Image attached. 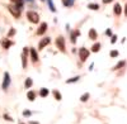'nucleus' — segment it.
I'll use <instances>...</instances> for the list:
<instances>
[{
  "label": "nucleus",
  "mask_w": 127,
  "mask_h": 124,
  "mask_svg": "<svg viewBox=\"0 0 127 124\" xmlns=\"http://www.w3.org/2000/svg\"><path fill=\"white\" fill-rule=\"evenodd\" d=\"M27 18L31 23H33V24H37L39 22V15L36 13V12H32V10H29V12L27 13Z\"/></svg>",
  "instance_id": "f257e3e1"
},
{
  "label": "nucleus",
  "mask_w": 127,
  "mask_h": 124,
  "mask_svg": "<svg viewBox=\"0 0 127 124\" xmlns=\"http://www.w3.org/2000/svg\"><path fill=\"white\" fill-rule=\"evenodd\" d=\"M79 56H80V60L83 61V62H85L87 60H88V57H89V51L87 49V48H80L79 49Z\"/></svg>",
  "instance_id": "f03ea898"
},
{
  "label": "nucleus",
  "mask_w": 127,
  "mask_h": 124,
  "mask_svg": "<svg viewBox=\"0 0 127 124\" xmlns=\"http://www.w3.org/2000/svg\"><path fill=\"white\" fill-rule=\"evenodd\" d=\"M56 46H57V48L61 51V52H65V39H64V37H57Z\"/></svg>",
  "instance_id": "7ed1b4c3"
},
{
  "label": "nucleus",
  "mask_w": 127,
  "mask_h": 124,
  "mask_svg": "<svg viewBox=\"0 0 127 124\" xmlns=\"http://www.w3.org/2000/svg\"><path fill=\"white\" fill-rule=\"evenodd\" d=\"M8 9H9V12L12 13L15 18H19V15H20V9H19L17 5H8Z\"/></svg>",
  "instance_id": "20e7f679"
},
{
  "label": "nucleus",
  "mask_w": 127,
  "mask_h": 124,
  "mask_svg": "<svg viewBox=\"0 0 127 124\" xmlns=\"http://www.w3.org/2000/svg\"><path fill=\"white\" fill-rule=\"evenodd\" d=\"M9 85H10V76H9L8 72H5L4 74V81H3V85H1L3 90H6L9 87Z\"/></svg>",
  "instance_id": "39448f33"
},
{
  "label": "nucleus",
  "mask_w": 127,
  "mask_h": 124,
  "mask_svg": "<svg viewBox=\"0 0 127 124\" xmlns=\"http://www.w3.org/2000/svg\"><path fill=\"white\" fill-rule=\"evenodd\" d=\"M50 42H51V38L50 37H45L43 39H42L41 41V42H39V44H38V48L39 49H43L47 44H50Z\"/></svg>",
  "instance_id": "423d86ee"
},
{
  "label": "nucleus",
  "mask_w": 127,
  "mask_h": 124,
  "mask_svg": "<svg viewBox=\"0 0 127 124\" xmlns=\"http://www.w3.org/2000/svg\"><path fill=\"white\" fill-rule=\"evenodd\" d=\"M28 52H29V55H31L32 62H37V61H38V55H37V51H36L34 48H31Z\"/></svg>",
  "instance_id": "0eeeda50"
},
{
  "label": "nucleus",
  "mask_w": 127,
  "mask_h": 124,
  "mask_svg": "<svg viewBox=\"0 0 127 124\" xmlns=\"http://www.w3.org/2000/svg\"><path fill=\"white\" fill-rule=\"evenodd\" d=\"M47 30V23H42L41 25H39V28L37 29V34L38 36H42L45 32Z\"/></svg>",
  "instance_id": "6e6552de"
},
{
  "label": "nucleus",
  "mask_w": 127,
  "mask_h": 124,
  "mask_svg": "<svg viewBox=\"0 0 127 124\" xmlns=\"http://www.w3.org/2000/svg\"><path fill=\"white\" fill-rule=\"evenodd\" d=\"M27 53H28V48L23 49V55H22V61H23V68L27 67Z\"/></svg>",
  "instance_id": "1a4fd4ad"
},
{
  "label": "nucleus",
  "mask_w": 127,
  "mask_h": 124,
  "mask_svg": "<svg viewBox=\"0 0 127 124\" xmlns=\"http://www.w3.org/2000/svg\"><path fill=\"white\" fill-rule=\"evenodd\" d=\"M80 34V32L79 30H74V32L71 33V37H70V39H71V42L72 43H76V37Z\"/></svg>",
  "instance_id": "9d476101"
},
{
  "label": "nucleus",
  "mask_w": 127,
  "mask_h": 124,
  "mask_svg": "<svg viewBox=\"0 0 127 124\" xmlns=\"http://www.w3.org/2000/svg\"><path fill=\"white\" fill-rule=\"evenodd\" d=\"M89 38H90V39H97V38H98L97 30H95V29H90V30H89Z\"/></svg>",
  "instance_id": "9b49d317"
},
{
  "label": "nucleus",
  "mask_w": 127,
  "mask_h": 124,
  "mask_svg": "<svg viewBox=\"0 0 127 124\" xmlns=\"http://www.w3.org/2000/svg\"><path fill=\"white\" fill-rule=\"evenodd\" d=\"M121 13H122L121 5H120V4H116V5H114V14H116V15H120Z\"/></svg>",
  "instance_id": "f8f14e48"
},
{
  "label": "nucleus",
  "mask_w": 127,
  "mask_h": 124,
  "mask_svg": "<svg viewBox=\"0 0 127 124\" xmlns=\"http://www.w3.org/2000/svg\"><path fill=\"white\" fill-rule=\"evenodd\" d=\"M50 94V91L46 89V87H43V89H41V91H39V95L42 96V98H46L47 95Z\"/></svg>",
  "instance_id": "ddd939ff"
},
{
  "label": "nucleus",
  "mask_w": 127,
  "mask_h": 124,
  "mask_svg": "<svg viewBox=\"0 0 127 124\" xmlns=\"http://www.w3.org/2000/svg\"><path fill=\"white\" fill-rule=\"evenodd\" d=\"M27 98H28V100H29V101H33V100L36 99V94H34L33 91H28Z\"/></svg>",
  "instance_id": "4468645a"
},
{
  "label": "nucleus",
  "mask_w": 127,
  "mask_h": 124,
  "mask_svg": "<svg viewBox=\"0 0 127 124\" xmlns=\"http://www.w3.org/2000/svg\"><path fill=\"white\" fill-rule=\"evenodd\" d=\"M32 85H33V80H32L31 77H28V79L26 80V82H24V86H26L27 89H29Z\"/></svg>",
  "instance_id": "2eb2a0df"
},
{
  "label": "nucleus",
  "mask_w": 127,
  "mask_h": 124,
  "mask_svg": "<svg viewBox=\"0 0 127 124\" xmlns=\"http://www.w3.org/2000/svg\"><path fill=\"white\" fill-rule=\"evenodd\" d=\"M126 65V61H120L117 65H116L114 67H113V70H120V68H122L123 66Z\"/></svg>",
  "instance_id": "dca6fc26"
},
{
  "label": "nucleus",
  "mask_w": 127,
  "mask_h": 124,
  "mask_svg": "<svg viewBox=\"0 0 127 124\" xmlns=\"http://www.w3.org/2000/svg\"><path fill=\"white\" fill-rule=\"evenodd\" d=\"M99 49H100V43L93 44V47H92V51H93V52H99Z\"/></svg>",
  "instance_id": "f3484780"
},
{
  "label": "nucleus",
  "mask_w": 127,
  "mask_h": 124,
  "mask_svg": "<svg viewBox=\"0 0 127 124\" xmlns=\"http://www.w3.org/2000/svg\"><path fill=\"white\" fill-rule=\"evenodd\" d=\"M15 3V5L19 8V9H23V0H13Z\"/></svg>",
  "instance_id": "a211bd4d"
},
{
  "label": "nucleus",
  "mask_w": 127,
  "mask_h": 124,
  "mask_svg": "<svg viewBox=\"0 0 127 124\" xmlns=\"http://www.w3.org/2000/svg\"><path fill=\"white\" fill-rule=\"evenodd\" d=\"M79 79H80V76H75V77H72V79L66 80V82H67V84H71V82H76V81H79Z\"/></svg>",
  "instance_id": "6ab92c4d"
},
{
  "label": "nucleus",
  "mask_w": 127,
  "mask_h": 124,
  "mask_svg": "<svg viewBox=\"0 0 127 124\" xmlns=\"http://www.w3.org/2000/svg\"><path fill=\"white\" fill-rule=\"evenodd\" d=\"M12 44H13V43L10 42V41H3V46H4V48H9Z\"/></svg>",
  "instance_id": "aec40b11"
},
{
  "label": "nucleus",
  "mask_w": 127,
  "mask_h": 124,
  "mask_svg": "<svg viewBox=\"0 0 127 124\" xmlns=\"http://www.w3.org/2000/svg\"><path fill=\"white\" fill-rule=\"evenodd\" d=\"M88 8H89V9H93V10H98V9H99V5H98V4H89Z\"/></svg>",
  "instance_id": "412c9836"
},
{
  "label": "nucleus",
  "mask_w": 127,
  "mask_h": 124,
  "mask_svg": "<svg viewBox=\"0 0 127 124\" xmlns=\"http://www.w3.org/2000/svg\"><path fill=\"white\" fill-rule=\"evenodd\" d=\"M48 5H50V9L52 10V12H56V8H55L54 3H52V0H48Z\"/></svg>",
  "instance_id": "4be33fe9"
},
{
  "label": "nucleus",
  "mask_w": 127,
  "mask_h": 124,
  "mask_svg": "<svg viewBox=\"0 0 127 124\" xmlns=\"http://www.w3.org/2000/svg\"><path fill=\"white\" fill-rule=\"evenodd\" d=\"M88 99H89V94H88V92H85V94L81 95V98H80V100H81V101H87Z\"/></svg>",
  "instance_id": "5701e85b"
},
{
  "label": "nucleus",
  "mask_w": 127,
  "mask_h": 124,
  "mask_svg": "<svg viewBox=\"0 0 127 124\" xmlns=\"http://www.w3.org/2000/svg\"><path fill=\"white\" fill-rule=\"evenodd\" d=\"M54 95H55V98H56V100H61V94H60V92L59 91H54Z\"/></svg>",
  "instance_id": "b1692460"
},
{
  "label": "nucleus",
  "mask_w": 127,
  "mask_h": 124,
  "mask_svg": "<svg viewBox=\"0 0 127 124\" xmlns=\"http://www.w3.org/2000/svg\"><path fill=\"white\" fill-rule=\"evenodd\" d=\"M62 1H64V4H65V6H71L72 5L71 0H62Z\"/></svg>",
  "instance_id": "393cba45"
},
{
  "label": "nucleus",
  "mask_w": 127,
  "mask_h": 124,
  "mask_svg": "<svg viewBox=\"0 0 127 124\" xmlns=\"http://www.w3.org/2000/svg\"><path fill=\"white\" fill-rule=\"evenodd\" d=\"M109 55H111V57L114 58V57H117V56H118V51H111V53H109Z\"/></svg>",
  "instance_id": "a878e982"
},
{
  "label": "nucleus",
  "mask_w": 127,
  "mask_h": 124,
  "mask_svg": "<svg viewBox=\"0 0 127 124\" xmlns=\"http://www.w3.org/2000/svg\"><path fill=\"white\" fill-rule=\"evenodd\" d=\"M112 38H111V43H116L117 42V36H111Z\"/></svg>",
  "instance_id": "bb28decb"
},
{
  "label": "nucleus",
  "mask_w": 127,
  "mask_h": 124,
  "mask_svg": "<svg viewBox=\"0 0 127 124\" xmlns=\"http://www.w3.org/2000/svg\"><path fill=\"white\" fill-rule=\"evenodd\" d=\"M13 34H15V29H10L9 33H8V37H12Z\"/></svg>",
  "instance_id": "cd10ccee"
},
{
  "label": "nucleus",
  "mask_w": 127,
  "mask_h": 124,
  "mask_svg": "<svg viewBox=\"0 0 127 124\" xmlns=\"http://www.w3.org/2000/svg\"><path fill=\"white\" fill-rule=\"evenodd\" d=\"M23 114H24V115H26V117H29V115H31V114H32V113H31V111H29V110H24V113H23Z\"/></svg>",
  "instance_id": "c85d7f7f"
},
{
  "label": "nucleus",
  "mask_w": 127,
  "mask_h": 124,
  "mask_svg": "<svg viewBox=\"0 0 127 124\" xmlns=\"http://www.w3.org/2000/svg\"><path fill=\"white\" fill-rule=\"evenodd\" d=\"M4 118H5L6 120H9V122H13V118H10V117H9V115H6V114L4 115Z\"/></svg>",
  "instance_id": "c756f323"
},
{
  "label": "nucleus",
  "mask_w": 127,
  "mask_h": 124,
  "mask_svg": "<svg viewBox=\"0 0 127 124\" xmlns=\"http://www.w3.org/2000/svg\"><path fill=\"white\" fill-rule=\"evenodd\" d=\"M105 34H107V36H112V32H111V29H107V30H105Z\"/></svg>",
  "instance_id": "7c9ffc66"
},
{
  "label": "nucleus",
  "mask_w": 127,
  "mask_h": 124,
  "mask_svg": "<svg viewBox=\"0 0 127 124\" xmlns=\"http://www.w3.org/2000/svg\"><path fill=\"white\" fill-rule=\"evenodd\" d=\"M112 1H113V0H103L104 4H109V3H112Z\"/></svg>",
  "instance_id": "2f4dec72"
},
{
  "label": "nucleus",
  "mask_w": 127,
  "mask_h": 124,
  "mask_svg": "<svg viewBox=\"0 0 127 124\" xmlns=\"http://www.w3.org/2000/svg\"><path fill=\"white\" fill-rule=\"evenodd\" d=\"M125 15H127V4L125 5Z\"/></svg>",
  "instance_id": "473e14b6"
},
{
  "label": "nucleus",
  "mask_w": 127,
  "mask_h": 124,
  "mask_svg": "<svg viewBox=\"0 0 127 124\" xmlns=\"http://www.w3.org/2000/svg\"><path fill=\"white\" fill-rule=\"evenodd\" d=\"M29 124H39V123H38V122H32V120H31Z\"/></svg>",
  "instance_id": "72a5a7b5"
},
{
  "label": "nucleus",
  "mask_w": 127,
  "mask_h": 124,
  "mask_svg": "<svg viewBox=\"0 0 127 124\" xmlns=\"http://www.w3.org/2000/svg\"><path fill=\"white\" fill-rule=\"evenodd\" d=\"M19 124H24V123H22V122H19Z\"/></svg>",
  "instance_id": "f704fd0d"
},
{
  "label": "nucleus",
  "mask_w": 127,
  "mask_h": 124,
  "mask_svg": "<svg viewBox=\"0 0 127 124\" xmlns=\"http://www.w3.org/2000/svg\"><path fill=\"white\" fill-rule=\"evenodd\" d=\"M28 1H33V0H28Z\"/></svg>",
  "instance_id": "c9c22d12"
},
{
  "label": "nucleus",
  "mask_w": 127,
  "mask_h": 124,
  "mask_svg": "<svg viewBox=\"0 0 127 124\" xmlns=\"http://www.w3.org/2000/svg\"><path fill=\"white\" fill-rule=\"evenodd\" d=\"M71 1H72V3H74V0H71Z\"/></svg>",
  "instance_id": "e433bc0d"
}]
</instances>
